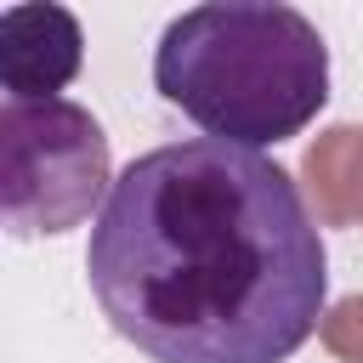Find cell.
Instances as JSON below:
<instances>
[{"label": "cell", "mask_w": 363, "mask_h": 363, "mask_svg": "<svg viewBox=\"0 0 363 363\" xmlns=\"http://www.w3.org/2000/svg\"><path fill=\"white\" fill-rule=\"evenodd\" d=\"M85 278L113 335L153 363H284L323 329L329 261L278 159L193 136L119 170Z\"/></svg>", "instance_id": "6da1fadb"}, {"label": "cell", "mask_w": 363, "mask_h": 363, "mask_svg": "<svg viewBox=\"0 0 363 363\" xmlns=\"http://www.w3.org/2000/svg\"><path fill=\"white\" fill-rule=\"evenodd\" d=\"M357 221H363V204H357Z\"/></svg>", "instance_id": "52a82bcc"}, {"label": "cell", "mask_w": 363, "mask_h": 363, "mask_svg": "<svg viewBox=\"0 0 363 363\" xmlns=\"http://www.w3.org/2000/svg\"><path fill=\"white\" fill-rule=\"evenodd\" d=\"M108 187V136L79 102L0 108V210L17 238L68 233Z\"/></svg>", "instance_id": "3957f363"}, {"label": "cell", "mask_w": 363, "mask_h": 363, "mask_svg": "<svg viewBox=\"0 0 363 363\" xmlns=\"http://www.w3.org/2000/svg\"><path fill=\"white\" fill-rule=\"evenodd\" d=\"M301 176H306V193H312L323 227L357 221V204H363V125H329L306 147Z\"/></svg>", "instance_id": "5b68a950"}, {"label": "cell", "mask_w": 363, "mask_h": 363, "mask_svg": "<svg viewBox=\"0 0 363 363\" xmlns=\"http://www.w3.org/2000/svg\"><path fill=\"white\" fill-rule=\"evenodd\" d=\"M79 57H85V34L68 6L34 0L0 11V79L11 102H51L79 74Z\"/></svg>", "instance_id": "277c9868"}, {"label": "cell", "mask_w": 363, "mask_h": 363, "mask_svg": "<svg viewBox=\"0 0 363 363\" xmlns=\"http://www.w3.org/2000/svg\"><path fill=\"white\" fill-rule=\"evenodd\" d=\"M323 346L340 357V363H363V295H346L323 312Z\"/></svg>", "instance_id": "8992f818"}, {"label": "cell", "mask_w": 363, "mask_h": 363, "mask_svg": "<svg viewBox=\"0 0 363 363\" xmlns=\"http://www.w3.org/2000/svg\"><path fill=\"white\" fill-rule=\"evenodd\" d=\"M153 85L216 142L261 153L306 130L329 102V45L284 0H210L164 23Z\"/></svg>", "instance_id": "7a4b0ae2"}]
</instances>
